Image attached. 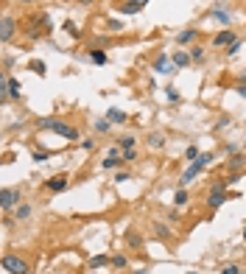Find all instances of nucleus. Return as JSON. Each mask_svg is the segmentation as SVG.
Listing matches in <instances>:
<instances>
[{
  "mask_svg": "<svg viewBox=\"0 0 246 274\" xmlns=\"http://www.w3.org/2000/svg\"><path fill=\"white\" fill-rule=\"evenodd\" d=\"M0 266H3V272H9V274H31V263L25 257H20V255H14V252H6Z\"/></svg>",
  "mask_w": 246,
  "mask_h": 274,
  "instance_id": "1",
  "label": "nucleus"
},
{
  "mask_svg": "<svg viewBox=\"0 0 246 274\" xmlns=\"http://www.w3.org/2000/svg\"><path fill=\"white\" fill-rule=\"evenodd\" d=\"M210 162H212V154H210V151H204V154H199L196 160L190 162V168H188V171L182 173V179H179V188H185V185H190V179H196V176H199V171H204V168H207Z\"/></svg>",
  "mask_w": 246,
  "mask_h": 274,
  "instance_id": "2",
  "label": "nucleus"
},
{
  "mask_svg": "<svg viewBox=\"0 0 246 274\" xmlns=\"http://www.w3.org/2000/svg\"><path fill=\"white\" fill-rule=\"evenodd\" d=\"M20 202H22V193L17 188H3V190H0V210H3V213H11Z\"/></svg>",
  "mask_w": 246,
  "mask_h": 274,
  "instance_id": "3",
  "label": "nucleus"
},
{
  "mask_svg": "<svg viewBox=\"0 0 246 274\" xmlns=\"http://www.w3.org/2000/svg\"><path fill=\"white\" fill-rule=\"evenodd\" d=\"M45 23H48V17H45V14H34L31 20H28V25H25V34L31 36V39H39V36L48 31Z\"/></svg>",
  "mask_w": 246,
  "mask_h": 274,
  "instance_id": "4",
  "label": "nucleus"
},
{
  "mask_svg": "<svg viewBox=\"0 0 246 274\" xmlns=\"http://www.w3.org/2000/svg\"><path fill=\"white\" fill-rule=\"evenodd\" d=\"M53 135H59V137H65L67 143H76L78 137H81V132H78L76 126H70V123H62V120H56V126L51 129Z\"/></svg>",
  "mask_w": 246,
  "mask_h": 274,
  "instance_id": "5",
  "label": "nucleus"
},
{
  "mask_svg": "<svg viewBox=\"0 0 246 274\" xmlns=\"http://www.w3.org/2000/svg\"><path fill=\"white\" fill-rule=\"evenodd\" d=\"M67 185H70V176H67V173H53V176L45 182V188H48L51 193H62V190H67Z\"/></svg>",
  "mask_w": 246,
  "mask_h": 274,
  "instance_id": "6",
  "label": "nucleus"
},
{
  "mask_svg": "<svg viewBox=\"0 0 246 274\" xmlns=\"http://www.w3.org/2000/svg\"><path fill=\"white\" fill-rule=\"evenodd\" d=\"M14 31H17V20L6 14V17H3V25H0V42L6 45V42H9L11 36H14Z\"/></svg>",
  "mask_w": 246,
  "mask_h": 274,
  "instance_id": "7",
  "label": "nucleus"
},
{
  "mask_svg": "<svg viewBox=\"0 0 246 274\" xmlns=\"http://www.w3.org/2000/svg\"><path fill=\"white\" fill-rule=\"evenodd\" d=\"M118 165H123V157L118 154V149H109V154L101 160V168H104V171H115Z\"/></svg>",
  "mask_w": 246,
  "mask_h": 274,
  "instance_id": "8",
  "label": "nucleus"
},
{
  "mask_svg": "<svg viewBox=\"0 0 246 274\" xmlns=\"http://www.w3.org/2000/svg\"><path fill=\"white\" fill-rule=\"evenodd\" d=\"M238 39V36L232 34V31H218V34L212 36V48H229Z\"/></svg>",
  "mask_w": 246,
  "mask_h": 274,
  "instance_id": "9",
  "label": "nucleus"
},
{
  "mask_svg": "<svg viewBox=\"0 0 246 274\" xmlns=\"http://www.w3.org/2000/svg\"><path fill=\"white\" fill-rule=\"evenodd\" d=\"M171 62H174V68L185 70V68L190 65V62H193V59H190V51H176V53L171 56Z\"/></svg>",
  "mask_w": 246,
  "mask_h": 274,
  "instance_id": "10",
  "label": "nucleus"
},
{
  "mask_svg": "<svg viewBox=\"0 0 246 274\" xmlns=\"http://www.w3.org/2000/svg\"><path fill=\"white\" fill-rule=\"evenodd\" d=\"M145 143H148V149L151 151H159L162 146H165V135H162V132H151V135L145 137Z\"/></svg>",
  "mask_w": 246,
  "mask_h": 274,
  "instance_id": "11",
  "label": "nucleus"
},
{
  "mask_svg": "<svg viewBox=\"0 0 246 274\" xmlns=\"http://www.w3.org/2000/svg\"><path fill=\"white\" fill-rule=\"evenodd\" d=\"M126 243H129L132 249H143V235H140L137 229H126Z\"/></svg>",
  "mask_w": 246,
  "mask_h": 274,
  "instance_id": "12",
  "label": "nucleus"
},
{
  "mask_svg": "<svg viewBox=\"0 0 246 274\" xmlns=\"http://www.w3.org/2000/svg\"><path fill=\"white\" fill-rule=\"evenodd\" d=\"M31 213H34V207L25 205V202H20V205L14 207V218H17V221H28V218H31Z\"/></svg>",
  "mask_w": 246,
  "mask_h": 274,
  "instance_id": "13",
  "label": "nucleus"
},
{
  "mask_svg": "<svg viewBox=\"0 0 246 274\" xmlns=\"http://www.w3.org/2000/svg\"><path fill=\"white\" fill-rule=\"evenodd\" d=\"M227 199H229L227 193H210L207 196V210H218L221 205H227Z\"/></svg>",
  "mask_w": 246,
  "mask_h": 274,
  "instance_id": "14",
  "label": "nucleus"
},
{
  "mask_svg": "<svg viewBox=\"0 0 246 274\" xmlns=\"http://www.w3.org/2000/svg\"><path fill=\"white\" fill-rule=\"evenodd\" d=\"M106 118H109V123H112V126H115V123L121 126V123H126V120H129V115L123 112V109H115V106H112L109 112H106Z\"/></svg>",
  "mask_w": 246,
  "mask_h": 274,
  "instance_id": "15",
  "label": "nucleus"
},
{
  "mask_svg": "<svg viewBox=\"0 0 246 274\" xmlns=\"http://www.w3.org/2000/svg\"><path fill=\"white\" fill-rule=\"evenodd\" d=\"M196 36H199V31H196V28H188V31L176 34V45H190V42H193Z\"/></svg>",
  "mask_w": 246,
  "mask_h": 274,
  "instance_id": "16",
  "label": "nucleus"
},
{
  "mask_svg": "<svg viewBox=\"0 0 246 274\" xmlns=\"http://www.w3.org/2000/svg\"><path fill=\"white\" fill-rule=\"evenodd\" d=\"M227 165H229V171H241V168H246V154H232Z\"/></svg>",
  "mask_w": 246,
  "mask_h": 274,
  "instance_id": "17",
  "label": "nucleus"
},
{
  "mask_svg": "<svg viewBox=\"0 0 246 274\" xmlns=\"http://www.w3.org/2000/svg\"><path fill=\"white\" fill-rule=\"evenodd\" d=\"M89 269H101V266H112V257L109 255H95V257H89L87 263Z\"/></svg>",
  "mask_w": 246,
  "mask_h": 274,
  "instance_id": "18",
  "label": "nucleus"
},
{
  "mask_svg": "<svg viewBox=\"0 0 246 274\" xmlns=\"http://www.w3.org/2000/svg\"><path fill=\"white\" fill-rule=\"evenodd\" d=\"M154 235L159 240H168V238H171V227H168V224H162V221H157V224H154Z\"/></svg>",
  "mask_w": 246,
  "mask_h": 274,
  "instance_id": "19",
  "label": "nucleus"
},
{
  "mask_svg": "<svg viewBox=\"0 0 246 274\" xmlns=\"http://www.w3.org/2000/svg\"><path fill=\"white\" fill-rule=\"evenodd\" d=\"M9 73H3V79H0V101L3 103H9Z\"/></svg>",
  "mask_w": 246,
  "mask_h": 274,
  "instance_id": "20",
  "label": "nucleus"
},
{
  "mask_svg": "<svg viewBox=\"0 0 246 274\" xmlns=\"http://www.w3.org/2000/svg\"><path fill=\"white\" fill-rule=\"evenodd\" d=\"M168 65H171V59H168L165 53H159V56H157V62H154V70H157V73H171V70H168Z\"/></svg>",
  "mask_w": 246,
  "mask_h": 274,
  "instance_id": "21",
  "label": "nucleus"
},
{
  "mask_svg": "<svg viewBox=\"0 0 246 274\" xmlns=\"http://www.w3.org/2000/svg\"><path fill=\"white\" fill-rule=\"evenodd\" d=\"M22 95V84L17 79H9V98H20Z\"/></svg>",
  "mask_w": 246,
  "mask_h": 274,
  "instance_id": "22",
  "label": "nucleus"
},
{
  "mask_svg": "<svg viewBox=\"0 0 246 274\" xmlns=\"http://www.w3.org/2000/svg\"><path fill=\"white\" fill-rule=\"evenodd\" d=\"M118 146H121V149H134V146H137V137H132V135H123L121 140H118Z\"/></svg>",
  "mask_w": 246,
  "mask_h": 274,
  "instance_id": "23",
  "label": "nucleus"
},
{
  "mask_svg": "<svg viewBox=\"0 0 246 274\" xmlns=\"http://www.w3.org/2000/svg\"><path fill=\"white\" fill-rule=\"evenodd\" d=\"M227 188H229V179H215V185L210 188V193H227Z\"/></svg>",
  "mask_w": 246,
  "mask_h": 274,
  "instance_id": "24",
  "label": "nucleus"
},
{
  "mask_svg": "<svg viewBox=\"0 0 246 274\" xmlns=\"http://www.w3.org/2000/svg\"><path fill=\"white\" fill-rule=\"evenodd\" d=\"M174 205H176V207L188 205V190H185V188H179L176 193H174Z\"/></svg>",
  "mask_w": 246,
  "mask_h": 274,
  "instance_id": "25",
  "label": "nucleus"
},
{
  "mask_svg": "<svg viewBox=\"0 0 246 274\" xmlns=\"http://www.w3.org/2000/svg\"><path fill=\"white\" fill-rule=\"evenodd\" d=\"M89 59H92L95 65H104V62H106V51H98V48H95V51H89Z\"/></svg>",
  "mask_w": 246,
  "mask_h": 274,
  "instance_id": "26",
  "label": "nucleus"
},
{
  "mask_svg": "<svg viewBox=\"0 0 246 274\" xmlns=\"http://www.w3.org/2000/svg\"><path fill=\"white\" fill-rule=\"evenodd\" d=\"M109 118H101V120H95V132H98V135H106V132H109Z\"/></svg>",
  "mask_w": 246,
  "mask_h": 274,
  "instance_id": "27",
  "label": "nucleus"
},
{
  "mask_svg": "<svg viewBox=\"0 0 246 274\" xmlns=\"http://www.w3.org/2000/svg\"><path fill=\"white\" fill-rule=\"evenodd\" d=\"M210 17H215V20H218V23H224V25H229V14L221 12V9H212Z\"/></svg>",
  "mask_w": 246,
  "mask_h": 274,
  "instance_id": "28",
  "label": "nucleus"
},
{
  "mask_svg": "<svg viewBox=\"0 0 246 274\" xmlns=\"http://www.w3.org/2000/svg\"><path fill=\"white\" fill-rule=\"evenodd\" d=\"M28 68H31L34 73H36V76H45V70H48V68H45V62H39V59H34V62H28Z\"/></svg>",
  "mask_w": 246,
  "mask_h": 274,
  "instance_id": "29",
  "label": "nucleus"
},
{
  "mask_svg": "<svg viewBox=\"0 0 246 274\" xmlns=\"http://www.w3.org/2000/svg\"><path fill=\"white\" fill-rule=\"evenodd\" d=\"M190 59H193V62H201V59H204V48L201 45H190Z\"/></svg>",
  "mask_w": 246,
  "mask_h": 274,
  "instance_id": "30",
  "label": "nucleus"
},
{
  "mask_svg": "<svg viewBox=\"0 0 246 274\" xmlns=\"http://www.w3.org/2000/svg\"><path fill=\"white\" fill-rule=\"evenodd\" d=\"M121 12H123V14H140L143 9H140V6H134V3H129V0H126V3L121 6Z\"/></svg>",
  "mask_w": 246,
  "mask_h": 274,
  "instance_id": "31",
  "label": "nucleus"
},
{
  "mask_svg": "<svg viewBox=\"0 0 246 274\" xmlns=\"http://www.w3.org/2000/svg\"><path fill=\"white\" fill-rule=\"evenodd\" d=\"M36 126H39V129H48V132H51V129L56 126V118H39V120H36Z\"/></svg>",
  "mask_w": 246,
  "mask_h": 274,
  "instance_id": "32",
  "label": "nucleus"
},
{
  "mask_svg": "<svg viewBox=\"0 0 246 274\" xmlns=\"http://www.w3.org/2000/svg\"><path fill=\"white\" fill-rule=\"evenodd\" d=\"M241 48H244V42H241V39H235V42H232L229 48H224V53H227V56H235V53H238Z\"/></svg>",
  "mask_w": 246,
  "mask_h": 274,
  "instance_id": "33",
  "label": "nucleus"
},
{
  "mask_svg": "<svg viewBox=\"0 0 246 274\" xmlns=\"http://www.w3.org/2000/svg\"><path fill=\"white\" fill-rule=\"evenodd\" d=\"M221 274H241V266L238 263H227V266H221Z\"/></svg>",
  "mask_w": 246,
  "mask_h": 274,
  "instance_id": "34",
  "label": "nucleus"
},
{
  "mask_svg": "<svg viewBox=\"0 0 246 274\" xmlns=\"http://www.w3.org/2000/svg\"><path fill=\"white\" fill-rule=\"evenodd\" d=\"M112 266H115V269H126V266H129V260H126L123 255H115V257H112Z\"/></svg>",
  "mask_w": 246,
  "mask_h": 274,
  "instance_id": "35",
  "label": "nucleus"
},
{
  "mask_svg": "<svg viewBox=\"0 0 246 274\" xmlns=\"http://www.w3.org/2000/svg\"><path fill=\"white\" fill-rule=\"evenodd\" d=\"M121 157H123V162H134V160H137V151H134V149H123Z\"/></svg>",
  "mask_w": 246,
  "mask_h": 274,
  "instance_id": "36",
  "label": "nucleus"
},
{
  "mask_svg": "<svg viewBox=\"0 0 246 274\" xmlns=\"http://www.w3.org/2000/svg\"><path fill=\"white\" fill-rule=\"evenodd\" d=\"M65 31H67V34H70V36H76V39H78V36H81V31H78V28H76V23H70V20H67V23H65Z\"/></svg>",
  "mask_w": 246,
  "mask_h": 274,
  "instance_id": "37",
  "label": "nucleus"
},
{
  "mask_svg": "<svg viewBox=\"0 0 246 274\" xmlns=\"http://www.w3.org/2000/svg\"><path fill=\"white\" fill-rule=\"evenodd\" d=\"M196 157H199V149H196V146H188V149H185V160H196Z\"/></svg>",
  "mask_w": 246,
  "mask_h": 274,
  "instance_id": "38",
  "label": "nucleus"
},
{
  "mask_svg": "<svg viewBox=\"0 0 246 274\" xmlns=\"http://www.w3.org/2000/svg\"><path fill=\"white\" fill-rule=\"evenodd\" d=\"M168 101H171V103H179V101H182V98H179V92H176V87H168Z\"/></svg>",
  "mask_w": 246,
  "mask_h": 274,
  "instance_id": "39",
  "label": "nucleus"
},
{
  "mask_svg": "<svg viewBox=\"0 0 246 274\" xmlns=\"http://www.w3.org/2000/svg\"><path fill=\"white\" fill-rule=\"evenodd\" d=\"M51 160V151H34V162H45Z\"/></svg>",
  "mask_w": 246,
  "mask_h": 274,
  "instance_id": "40",
  "label": "nucleus"
},
{
  "mask_svg": "<svg viewBox=\"0 0 246 274\" xmlns=\"http://www.w3.org/2000/svg\"><path fill=\"white\" fill-rule=\"evenodd\" d=\"M106 28L118 34V31H123V23H121V20H109V23H106Z\"/></svg>",
  "mask_w": 246,
  "mask_h": 274,
  "instance_id": "41",
  "label": "nucleus"
},
{
  "mask_svg": "<svg viewBox=\"0 0 246 274\" xmlns=\"http://www.w3.org/2000/svg\"><path fill=\"white\" fill-rule=\"evenodd\" d=\"M81 149L92 151V149H95V140H92V137H84V140H81Z\"/></svg>",
  "mask_w": 246,
  "mask_h": 274,
  "instance_id": "42",
  "label": "nucleus"
},
{
  "mask_svg": "<svg viewBox=\"0 0 246 274\" xmlns=\"http://www.w3.org/2000/svg\"><path fill=\"white\" fill-rule=\"evenodd\" d=\"M115 182H129V173H126V171H118V173H115Z\"/></svg>",
  "mask_w": 246,
  "mask_h": 274,
  "instance_id": "43",
  "label": "nucleus"
},
{
  "mask_svg": "<svg viewBox=\"0 0 246 274\" xmlns=\"http://www.w3.org/2000/svg\"><path fill=\"white\" fill-rule=\"evenodd\" d=\"M224 151H229V154H238V143H227V146H224Z\"/></svg>",
  "mask_w": 246,
  "mask_h": 274,
  "instance_id": "44",
  "label": "nucleus"
},
{
  "mask_svg": "<svg viewBox=\"0 0 246 274\" xmlns=\"http://www.w3.org/2000/svg\"><path fill=\"white\" fill-rule=\"evenodd\" d=\"M168 221H176L179 224V210H168Z\"/></svg>",
  "mask_w": 246,
  "mask_h": 274,
  "instance_id": "45",
  "label": "nucleus"
},
{
  "mask_svg": "<svg viewBox=\"0 0 246 274\" xmlns=\"http://www.w3.org/2000/svg\"><path fill=\"white\" fill-rule=\"evenodd\" d=\"M11 65H14V59H11V56H3V68L11 70Z\"/></svg>",
  "mask_w": 246,
  "mask_h": 274,
  "instance_id": "46",
  "label": "nucleus"
},
{
  "mask_svg": "<svg viewBox=\"0 0 246 274\" xmlns=\"http://www.w3.org/2000/svg\"><path fill=\"white\" fill-rule=\"evenodd\" d=\"M224 126H229V118H221V120L215 123V129H224Z\"/></svg>",
  "mask_w": 246,
  "mask_h": 274,
  "instance_id": "47",
  "label": "nucleus"
},
{
  "mask_svg": "<svg viewBox=\"0 0 246 274\" xmlns=\"http://www.w3.org/2000/svg\"><path fill=\"white\" fill-rule=\"evenodd\" d=\"M235 92H238L241 98H246V84H238V90H235Z\"/></svg>",
  "mask_w": 246,
  "mask_h": 274,
  "instance_id": "48",
  "label": "nucleus"
},
{
  "mask_svg": "<svg viewBox=\"0 0 246 274\" xmlns=\"http://www.w3.org/2000/svg\"><path fill=\"white\" fill-rule=\"evenodd\" d=\"M129 3H134V6H140V9H145V3H151V0H129Z\"/></svg>",
  "mask_w": 246,
  "mask_h": 274,
  "instance_id": "49",
  "label": "nucleus"
},
{
  "mask_svg": "<svg viewBox=\"0 0 246 274\" xmlns=\"http://www.w3.org/2000/svg\"><path fill=\"white\" fill-rule=\"evenodd\" d=\"M76 3H81V6H92L95 0H76Z\"/></svg>",
  "mask_w": 246,
  "mask_h": 274,
  "instance_id": "50",
  "label": "nucleus"
},
{
  "mask_svg": "<svg viewBox=\"0 0 246 274\" xmlns=\"http://www.w3.org/2000/svg\"><path fill=\"white\" fill-rule=\"evenodd\" d=\"M241 84H246V70H241Z\"/></svg>",
  "mask_w": 246,
  "mask_h": 274,
  "instance_id": "51",
  "label": "nucleus"
},
{
  "mask_svg": "<svg viewBox=\"0 0 246 274\" xmlns=\"http://www.w3.org/2000/svg\"><path fill=\"white\" fill-rule=\"evenodd\" d=\"M20 3H34V0H20Z\"/></svg>",
  "mask_w": 246,
  "mask_h": 274,
  "instance_id": "52",
  "label": "nucleus"
},
{
  "mask_svg": "<svg viewBox=\"0 0 246 274\" xmlns=\"http://www.w3.org/2000/svg\"><path fill=\"white\" fill-rule=\"evenodd\" d=\"M134 274H148V272H134Z\"/></svg>",
  "mask_w": 246,
  "mask_h": 274,
  "instance_id": "53",
  "label": "nucleus"
},
{
  "mask_svg": "<svg viewBox=\"0 0 246 274\" xmlns=\"http://www.w3.org/2000/svg\"><path fill=\"white\" fill-rule=\"evenodd\" d=\"M244 240H246V227H244Z\"/></svg>",
  "mask_w": 246,
  "mask_h": 274,
  "instance_id": "54",
  "label": "nucleus"
},
{
  "mask_svg": "<svg viewBox=\"0 0 246 274\" xmlns=\"http://www.w3.org/2000/svg\"><path fill=\"white\" fill-rule=\"evenodd\" d=\"M190 274H199V272H190Z\"/></svg>",
  "mask_w": 246,
  "mask_h": 274,
  "instance_id": "55",
  "label": "nucleus"
}]
</instances>
